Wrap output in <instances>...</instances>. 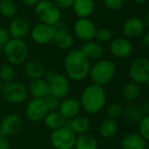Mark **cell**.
Segmentation results:
<instances>
[{
    "mask_svg": "<svg viewBox=\"0 0 149 149\" xmlns=\"http://www.w3.org/2000/svg\"><path fill=\"white\" fill-rule=\"evenodd\" d=\"M82 52L90 59V60H97L99 59L103 54H104V48L103 47L96 41H88L87 43H85L82 48H81Z\"/></svg>",
    "mask_w": 149,
    "mask_h": 149,
    "instance_id": "cell-25",
    "label": "cell"
},
{
    "mask_svg": "<svg viewBox=\"0 0 149 149\" xmlns=\"http://www.w3.org/2000/svg\"><path fill=\"white\" fill-rule=\"evenodd\" d=\"M104 3L111 10H118L122 6L123 0H104Z\"/></svg>",
    "mask_w": 149,
    "mask_h": 149,
    "instance_id": "cell-36",
    "label": "cell"
},
{
    "mask_svg": "<svg viewBox=\"0 0 149 149\" xmlns=\"http://www.w3.org/2000/svg\"><path fill=\"white\" fill-rule=\"evenodd\" d=\"M146 86H147V89H148V91H149V79L147 80V82H146Z\"/></svg>",
    "mask_w": 149,
    "mask_h": 149,
    "instance_id": "cell-47",
    "label": "cell"
},
{
    "mask_svg": "<svg viewBox=\"0 0 149 149\" xmlns=\"http://www.w3.org/2000/svg\"><path fill=\"white\" fill-rule=\"evenodd\" d=\"M142 44L149 47V33H147L142 39Z\"/></svg>",
    "mask_w": 149,
    "mask_h": 149,
    "instance_id": "cell-42",
    "label": "cell"
},
{
    "mask_svg": "<svg viewBox=\"0 0 149 149\" xmlns=\"http://www.w3.org/2000/svg\"><path fill=\"white\" fill-rule=\"evenodd\" d=\"M29 92L33 98H46L49 95L48 84L43 79L32 80L29 84Z\"/></svg>",
    "mask_w": 149,
    "mask_h": 149,
    "instance_id": "cell-21",
    "label": "cell"
},
{
    "mask_svg": "<svg viewBox=\"0 0 149 149\" xmlns=\"http://www.w3.org/2000/svg\"><path fill=\"white\" fill-rule=\"evenodd\" d=\"M123 108L122 106L118 104V103H113V104H111L107 109H106V113H107V116L110 119H117L118 118H120L123 114Z\"/></svg>",
    "mask_w": 149,
    "mask_h": 149,
    "instance_id": "cell-32",
    "label": "cell"
},
{
    "mask_svg": "<svg viewBox=\"0 0 149 149\" xmlns=\"http://www.w3.org/2000/svg\"><path fill=\"white\" fill-rule=\"evenodd\" d=\"M95 37L99 42H108L112 37L111 32L107 28H100L96 31Z\"/></svg>",
    "mask_w": 149,
    "mask_h": 149,
    "instance_id": "cell-34",
    "label": "cell"
},
{
    "mask_svg": "<svg viewBox=\"0 0 149 149\" xmlns=\"http://www.w3.org/2000/svg\"><path fill=\"white\" fill-rule=\"evenodd\" d=\"M74 33L84 41H91L96 35L95 25L87 19H80L74 24Z\"/></svg>",
    "mask_w": 149,
    "mask_h": 149,
    "instance_id": "cell-13",
    "label": "cell"
},
{
    "mask_svg": "<svg viewBox=\"0 0 149 149\" xmlns=\"http://www.w3.org/2000/svg\"><path fill=\"white\" fill-rule=\"evenodd\" d=\"M138 129L139 133L146 139V141H149V115L143 116L138 124Z\"/></svg>",
    "mask_w": 149,
    "mask_h": 149,
    "instance_id": "cell-33",
    "label": "cell"
},
{
    "mask_svg": "<svg viewBox=\"0 0 149 149\" xmlns=\"http://www.w3.org/2000/svg\"><path fill=\"white\" fill-rule=\"evenodd\" d=\"M98 144L96 138L89 133L77 136L74 149H97Z\"/></svg>",
    "mask_w": 149,
    "mask_h": 149,
    "instance_id": "cell-26",
    "label": "cell"
},
{
    "mask_svg": "<svg viewBox=\"0 0 149 149\" xmlns=\"http://www.w3.org/2000/svg\"><path fill=\"white\" fill-rule=\"evenodd\" d=\"M91 67L90 59L81 49L69 52L64 59V68L67 76L74 82L84 80L89 76Z\"/></svg>",
    "mask_w": 149,
    "mask_h": 149,
    "instance_id": "cell-1",
    "label": "cell"
},
{
    "mask_svg": "<svg viewBox=\"0 0 149 149\" xmlns=\"http://www.w3.org/2000/svg\"><path fill=\"white\" fill-rule=\"evenodd\" d=\"M79 102L81 108L87 113L97 114L100 112L106 104V93L104 87L94 84L87 86L83 91Z\"/></svg>",
    "mask_w": 149,
    "mask_h": 149,
    "instance_id": "cell-2",
    "label": "cell"
},
{
    "mask_svg": "<svg viewBox=\"0 0 149 149\" xmlns=\"http://www.w3.org/2000/svg\"><path fill=\"white\" fill-rule=\"evenodd\" d=\"M55 76H56V73H55L54 70H47V71H45V73H44L43 77H44V80L48 84Z\"/></svg>",
    "mask_w": 149,
    "mask_h": 149,
    "instance_id": "cell-41",
    "label": "cell"
},
{
    "mask_svg": "<svg viewBox=\"0 0 149 149\" xmlns=\"http://www.w3.org/2000/svg\"><path fill=\"white\" fill-rule=\"evenodd\" d=\"M0 149H10V143L7 137L0 134Z\"/></svg>",
    "mask_w": 149,
    "mask_h": 149,
    "instance_id": "cell-39",
    "label": "cell"
},
{
    "mask_svg": "<svg viewBox=\"0 0 149 149\" xmlns=\"http://www.w3.org/2000/svg\"><path fill=\"white\" fill-rule=\"evenodd\" d=\"M146 25H147V26L149 27V11L147 12V13H146Z\"/></svg>",
    "mask_w": 149,
    "mask_h": 149,
    "instance_id": "cell-44",
    "label": "cell"
},
{
    "mask_svg": "<svg viewBox=\"0 0 149 149\" xmlns=\"http://www.w3.org/2000/svg\"><path fill=\"white\" fill-rule=\"evenodd\" d=\"M36 14L38 18L43 22V24L47 26H54L59 22L61 13L58 7L50 1L39 2L36 6Z\"/></svg>",
    "mask_w": 149,
    "mask_h": 149,
    "instance_id": "cell-6",
    "label": "cell"
},
{
    "mask_svg": "<svg viewBox=\"0 0 149 149\" xmlns=\"http://www.w3.org/2000/svg\"><path fill=\"white\" fill-rule=\"evenodd\" d=\"M3 50L8 61L13 65L22 64L28 54L26 44L22 40L19 39L9 40L5 45Z\"/></svg>",
    "mask_w": 149,
    "mask_h": 149,
    "instance_id": "cell-4",
    "label": "cell"
},
{
    "mask_svg": "<svg viewBox=\"0 0 149 149\" xmlns=\"http://www.w3.org/2000/svg\"><path fill=\"white\" fill-rule=\"evenodd\" d=\"M22 127V120L16 114H9L0 122V134L12 137L17 134Z\"/></svg>",
    "mask_w": 149,
    "mask_h": 149,
    "instance_id": "cell-12",
    "label": "cell"
},
{
    "mask_svg": "<svg viewBox=\"0 0 149 149\" xmlns=\"http://www.w3.org/2000/svg\"><path fill=\"white\" fill-rule=\"evenodd\" d=\"M2 89H3V84L1 81H0V94L2 93Z\"/></svg>",
    "mask_w": 149,
    "mask_h": 149,
    "instance_id": "cell-45",
    "label": "cell"
},
{
    "mask_svg": "<svg viewBox=\"0 0 149 149\" xmlns=\"http://www.w3.org/2000/svg\"><path fill=\"white\" fill-rule=\"evenodd\" d=\"M15 70L8 64H5L0 67V81L5 84H9L14 82L15 78Z\"/></svg>",
    "mask_w": 149,
    "mask_h": 149,
    "instance_id": "cell-30",
    "label": "cell"
},
{
    "mask_svg": "<svg viewBox=\"0 0 149 149\" xmlns=\"http://www.w3.org/2000/svg\"><path fill=\"white\" fill-rule=\"evenodd\" d=\"M76 139L77 135L65 126L53 131L50 135L51 144L55 149H72Z\"/></svg>",
    "mask_w": 149,
    "mask_h": 149,
    "instance_id": "cell-5",
    "label": "cell"
},
{
    "mask_svg": "<svg viewBox=\"0 0 149 149\" xmlns=\"http://www.w3.org/2000/svg\"><path fill=\"white\" fill-rule=\"evenodd\" d=\"M122 95L128 102H133L140 95V87L138 84L130 81L126 83L122 89Z\"/></svg>",
    "mask_w": 149,
    "mask_h": 149,
    "instance_id": "cell-27",
    "label": "cell"
},
{
    "mask_svg": "<svg viewBox=\"0 0 149 149\" xmlns=\"http://www.w3.org/2000/svg\"><path fill=\"white\" fill-rule=\"evenodd\" d=\"M64 126L70 129L77 136H79L89 132L91 121L85 116H77L72 119H66Z\"/></svg>",
    "mask_w": 149,
    "mask_h": 149,
    "instance_id": "cell-16",
    "label": "cell"
},
{
    "mask_svg": "<svg viewBox=\"0 0 149 149\" xmlns=\"http://www.w3.org/2000/svg\"><path fill=\"white\" fill-rule=\"evenodd\" d=\"M0 12L6 18H13L16 14V5L13 0H2L0 2Z\"/></svg>",
    "mask_w": 149,
    "mask_h": 149,
    "instance_id": "cell-31",
    "label": "cell"
},
{
    "mask_svg": "<svg viewBox=\"0 0 149 149\" xmlns=\"http://www.w3.org/2000/svg\"><path fill=\"white\" fill-rule=\"evenodd\" d=\"M10 34L13 39L21 40L29 32V24L26 19L22 17H18L14 19L10 25Z\"/></svg>",
    "mask_w": 149,
    "mask_h": 149,
    "instance_id": "cell-20",
    "label": "cell"
},
{
    "mask_svg": "<svg viewBox=\"0 0 149 149\" xmlns=\"http://www.w3.org/2000/svg\"></svg>",
    "mask_w": 149,
    "mask_h": 149,
    "instance_id": "cell-48",
    "label": "cell"
},
{
    "mask_svg": "<svg viewBox=\"0 0 149 149\" xmlns=\"http://www.w3.org/2000/svg\"><path fill=\"white\" fill-rule=\"evenodd\" d=\"M70 86L68 78L62 74H58L48 83V91L49 95L57 97L58 99L65 97L68 91Z\"/></svg>",
    "mask_w": 149,
    "mask_h": 149,
    "instance_id": "cell-11",
    "label": "cell"
},
{
    "mask_svg": "<svg viewBox=\"0 0 149 149\" xmlns=\"http://www.w3.org/2000/svg\"><path fill=\"white\" fill-rule=\"evenodd\" d=\"M48 113V110L43 98H32L26 109V118L32 122H40L44 119Z\"/></svg>",
    "mask_w": 149,
    "mask_h": 149,
    "instance_id": "cell-9",
    "label": "cell"
},
{
    "mask_svg": "<svg viewBox=\"0 0 149 149\" xmlns=\"http://www.w3.org/2000/svg\"><path fill=\"white\" fill-rule=\"evenodd\" d=\"M45 68L43 65L37 61H27L25 65V72L26 76L32 80L42 78L45 73Z\"/></svg>",
    "mask_w": 149,
    "mask_h": 149,
    "instance_id": "cell-22",
    "label": "cell"
},
{
    "mask_svg": "<svg viewBox=\"0 0 149 149\" xmlns=\"http://www.w3.org/2000/svg\"><path fill=\"white\" fill-rule=\"evenodd\" d=\"M139 108L143 116L149 115V101L148 100L142 102V104H140V106Z\"/></svg>",
    "mask_w": 149,
    "mask_h": 149,
    "instance_id": "cell-40",
    "label": "cell"
},
{
    "mask_svg": "<svg viewBox=\"0 0 149 149\" xmlns=\"http://www.w3.org/2000/svg\"><path fill=\"white\" fill-rule=\"evenodd\" d=\"M123 113L125 118V120L130 124H139V122L143 118L139 108L134 105H130L126 107L124 110Z\"/></svg>",
    "mask_w": 149,
    "mask_h": 149,
    "instance_id": "cell-29",
    "label": "cell"
},
{
    "mask_svg": "<svg viewBox=\"0 0 149 149\" xmlns=\"http://www.w3.org/2000/svg\"><path fill=\"white\" fill-rule=\"evenodd\" d=\"M43 121L45 125L48 129L54 131L64 126L66 119L61 116V114L58 111H49L44 118Z\"/></svg>",
    "mask_w": 149,
    "mask_h": 149,
    "instance_id": "cell-24",
    "label": "cell"
},
{
    "mask_svg": "<svg viewBox=\"0 0 149 149\" xmlns=\"http://www.w3.org/2000/svg\"><path fill=\"white\" fill-rule=\"evenodd\" d=\"M118 132V124L113 119H104L99 125V133L103 138L110 139L116 135Z\"/></svg>",
    "mask_w": 149,
    "mask_h": 149,
    "instance_id": "cell-28",
    "label": "cell"
},
{
    "mask_svg": "<svg viewBox=\"0 0 149 149\" xmlns=\"http://www.w3.org/2000/svg\"><path fill=\"white\" fill-rule=\"evenodd\" d=\"M54 30V44L61 49L69 48L73 44V37L68 33L66 25L62 22H57L52 26Z\"/></svg>",
    "mask_w": 149,
    "mask_h": 149,
    "instance_id": "cell-10",
    "label": "cell"
},
{
    "mask_svg": "<svg viewBox=\"0 0 149 149\" xmlns=\"http://www.w3.org/2000/svg\"><path fill=\"white\" fill-rule=\"evenodd\" d=\"M116 74V66L110 60H100L91 67L89 76L94 84L104 87L109 84Z\"/></svg>",
    "mask_w": 149,
    "mask_h": 149,
    "instance_id": "cell-3",
    "label": "cell"
},
{
    "mask_svg": "<svg viewBox=\"0 0 149 149\" xmlns=\"http://www.w3.org/2000/svg\"><path fill=\"white\" fill-rule=\"evenodd\" d=\"M129 76L139 85L146 84L149 79V60L144 57L135 59L129 68Z\"/></svg>",
    "mask_w": 149,
    "mask_h": 149,
    "instance_id": "cell-7",
    "label": "cell"
},
{
    "mask_svg": "<svg viewBox=\"0 0 149 149\" xmlns=\"http://www.w3.org/2000/svg\"><path fill=\"white\" fill-rule=\"evenodd\" d=\"M144 29V22L139 18L130 19L123 26V33L128 38H138L143 33Z\"/></svg>",
    "mask_w": 149,
    "mask_h": 149,
    "instance_id": "cell-19",
    "label": "cell"
},
{
    "mask_svg": "<svg viewBox=\"0 0 149 149\" xmlns=\"http://www.w3.org/2000/svg\"><path fill=\"white\" fill-rule=\"evenodd\" d=\"M122 149H146V141L139 132L127 133L120 143Z\"/></svg>",
    "mask_w": 149,
    "mask_h": 149,
    "instance_id": "cell-18",
    "label": "cell"
},
{
    "mask_svg": "<svg viewBox=\"0 0 149 149\" xmlns=\"http://www.w3.org/2000/svg\"><path fill=\"white\" fill-rule=\"evenodd\" d=\"M9 40V34L6 29L0 27V49L4 48L5 45Z\"/></svg>",
    "mask_w": 149,
    "mask_h": 149,
    "instance_id": "cell-37",
    "label": "cell"
},
{
    "mask_svg": "<svg viewBox=\"0 0 149 149\" xmlns=\"http://www.w3.org/2000/svg\"><path fill=\"white\" fill-rule=\"evenodd\" d=\"M134 1H136V2H138V3H142V2L146 1V0H134Z\"/></svg>",
    "mask_w": 149,
    "mask_h": 149,
    "instance_id": "cell-46",
    "label": "cell"
},
{
    "mask_svg": "<svg viewBox=\"0 0 149 149\" xmlns=\"http://www.w3.org/2000/svg\"><path fill=\"white\" fill-rule=\"evenodd\" d=\"M45 99L48 112L49 111H56L59 110V106H60V101L57 97H53L51 95H48Z\"/></svg>",
    "mask_w": 149,
    "mask_h": 149,
    "instance_id": "cell-35",
    "label": "cell"
},
{
    "mask_svg": "<svg viewBox=\"0 0 149 149\" xmlns=\"http://www.w3.org/2000/svg\"><path fill=\"white\" fill-rule=\"evenodd\" d=\"M24 3L27 6H35L39 3L40 0H23Z\"/></svg>",
    "mask_w": 149,
    "mask_h": 149,
    "instance_id": "cell-43",
    "label": "cell"
},
{
    "mask_svg": "<svg viewBox=\"0 0 149 149\" xmlns=\"http://www.w3.org/2000/svg\"><path fill=\"white\" fill-rule=\"evenodd\" d=\"M31 37L38 44L45 45L48 44L54 40V30L51 26L45 24H40L35 26L32 32Z\"/></svg>",
    "mask_w": 149,
    "mask_h": 149,
    "instance_id": "cell-14",
    "label": "cell"
},
{
    "mask_svg": "<svg viewBox=\"0 0 149 149\" xmlns=\"http://www.w3.org/2000/svg\"><path fill=\"white\" fill-rule=\"evenodd\" d=\"M74 0H54V5L60 8H68L73 6Z\"/></svg>",
    "mask_w": 149,
    "mask_h": 149,
    "instance_id": "cell-38",
    "label": "cell"
},
{
    "mask_svg": "<svg viewBox=\"0 0 149 149\" xmlns=\"http://www.w3.org/2000/svg\"><path fill=\"white\" fill-rule=\"evenodd\" d=\"M111 53L118 58H126L132 53V43L124 38L113 40L110 46Z\"/></svg>",
    "mask_w": 149,
    "mask_h": 149,
    "instance_id": "cell-17",
    "label": "cell"
},
{
    "mask_svg": "<svg viewBox=\"0 0 149 149\" xmlns=\"http://www.w3.org/2000/svg\"><path fill=\"white\" fill-rule=\"evenodd\" d=\"M1 94L7 102L18 104L23 103L26 99L28 91L22 84L12 82L3 85Z\"/></svg>",
    "mask_w": 149,
    "mask_h": 149,
    "instance_id": "cell-8",
    "label": "cell"
},
{
    "mask_svg": "<svg viewBox=\"0 0 149 149\" xmlns=\"http://www.w3.org/2000/svg\"><path fill=\"white\" fill-rule=\"evenodd\" d=\"M81 111L80 102L74 97H68L60 103L58 111L65 119H72L78 116Z\"/></svg>",
    "mask_w": 149,
    "mask_h": 149,
    "instance_id": "cell-15",
    "label": "cell"
},
{
    "mask_svg": "<svg viewBox=\"0 0 149 149\" xmlns=\"http://www.w3.org/2000/svg\"><path fill=\"white\" fill-rule=\"evenodd\" d=\"M73 8L77 15L85 18L92 13L94 10V3L92 0H74Z\"/></svg>",
    "mask_w": 149,
    "mask_h": 149,
    "instance_id": "cell-23",
    "label": "cell"
}]
</instances>
